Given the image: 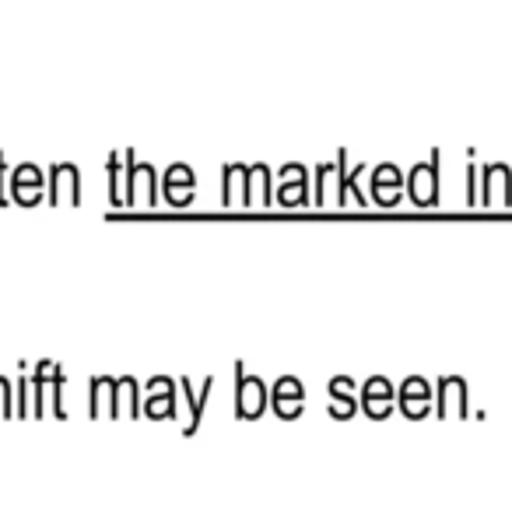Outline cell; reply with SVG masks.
<instances>
[{
	"mask_svg": "<svg viewBox=\"0 0 512 505\" xmlns=\"http://www.w3.org/2000/svg\"><path fill=\"white\" fill-rule=\"evenodd\" d=\"M53 207L57 204H81V169L74 162H60L50 169V193H46Z\"/></svg>",
	"mask_w": 512,
	"mask_h": 505,
	"instance_id": "5",
	"label": "cell"
},
{
	"mask_svg": "<svg viewBox=\"0 0 512 505\" xmlns=\"http://www.w3.org/2000/svg\"><path fill=\"white\" fill-rule=\"evenodd\" d=\"M271 204H274L271 165H264V162L249 165V207H271Z\"/></svg>",
	"mask_w": 512,
	"mask_h": 505,
	"instance_id": "11",
	"label": "cell"
},
{
	"mask_svg": "<svg viewBox=\"0 0 512 505\" xmlns=\"http://www.w3.org/2000/svg\"><path fill=\"white\" fill-rule=\"evenodd\" d=\"M15 418H32V376L22 372L15 383Z\"/></svg>",
	"mask_w": 512,
	"mask_h": 505,
	"instance_id": "14",
	"label": "cell"
},
{
	"mask_svg": "<svg viewBox=\"0 0 512 505\" xmlns=\"http://www.w3.org/2000/svg\"><path fill=\"white\" fill-rule=\"evenodd\" d=\"M271 407L281 421H295L306 407V386H302L299 376H281L278 383L271 386Z\"/></svg>",
	"mask_w": 512,
	"mask_h": 505,
	"instance_id": "4",
	"label": "cell"
},
{
	"mask_svg": "<svg viewBox=\"0 0 512 505\" xmlns=\"http://www.w3.org/2000/svg\"><path fill=\"white\" fill-rule=\"evenodd\" d=\"M179 390H183L186 407H190V421H186L183 435H193V432L200 428V421H204L207 400H211V390H214V376H207L204 383H200V390H197V393H193V383H190V379H179Z\"/></svg>",
	"mask_w": 512,
	"mask_h": 505,
	"instance_id": "10",
	"label": "cell"
},
{
	"mask_svg": "<svg viewBox=\"0 0 512 505\" xmlns=\"http://www.w3.org/2000/svg\"><path fill=\"white\" fill-rule=\"evenodd\" d=\"M134 165L137 155L134 151H113L106 162L109 172V204L113 207H130V183H134Z\"/></svg>",
	"mask_w": 512,
	"mask_h": 505,
	"instance_id": "3",
	"label": "cell"
},
{
	"mask_svg": "<svg viewBox=\"0 0 512 505\" xmlns=\"http://www.w3.org/2000/svg\"><path fill=\"white\" fill-rule=\"evenodd\" d=\"M141 418L144 414V386H137L134 376L113 379V400H109V418Z\"/></svg>",
	"mask_w": 512,
	"mask_h": 505,
	"instance_id": "6",
	"label": "cell"
},
{
	"mask_svg": "<svg viewBox=\"0 0 512 505\" xmlns=\"http://www.w3.org/2000/svg\"><path fill=\"white\" fill-rule=\"evenodd\" d=\"M11 200L22 207H32L39 204V200H46L43 193V169L32 162H22L15 169V176H11Z\"/></svg>",
	"mask_w": 512,
	"mask_h": 505,
	"instance_id": "7",
	"label": "cell"
},
{
	"mask_svg": "<svg viewBox=\"0 0 512 505\" xmlns=\"http://www.w3.org/2000/svg\"><path fill=\"white\" fill-rule=\"evenodd\" d=\"M162 186H197V176H193L190 165L176 162V165H169V169H165Z\"/></svg>",
	"mask_w": 512,
	"mask_h": 505,
	"instance_id": "16",
	"label": "cell"
},
{
	"mask_svg": "<svg viewBox=\"0 0 512 505\" xmlns=\"http://www.w3.org/2000/svg\"><path fill=\"white\" fill-rule=\"evenodd\" d=\"M162 193L172 207H186V204H193V197H197V186H162Z\"/></svg>",
	"mask_w": 512,
	"mask_h": 505,
	"instance_id": "17",
	"label": "cell"
},
{
	"mask_svg": "<svg viewBox=\"0 0 512 505\" xmlns=\"http://www.w3.org/2000/svg\"><path fill=\"white\" fill-rule=\"evenodd\" d=\"M50 411H53V418L57 421H64L67 418V411H64V369H53V376H50Z\"/></svg>",
	"mask_w": 512,
	"mask_h": 505,
	"instance_id": "15",
	"label": "cell"
},
{
	"mask_svg": "<svg viewBox=\"0 0 512 505\" xmlns=\"http://www.w3.org/2000/svg\"><path fill=\"white\" fill-rule=\"evenodd\" d=\"M271 407V390L260 376H246V362H235V418L256 421Z\"/></svg>",
	"mask_w": 512,
	"mask_h": 505,
	"instance_id": "1",
	"label": "cell"
},
{
	"mask_svg": "<svg viewBox=\"0 0 512 505\" xmlns=\"http://www.w3.org/2000/svg\"><path fill=\"white\" fill-rule=\"evenodd\" d=\"M158 172L155 165L137 162L134 183H130V207H158Z\"/></svg>",
	"mask_w": 512,
	"mask_h": 505,
	"instance_id": "9",
	"label": "cell"
},
{
	"mask_svg": "<svg viewBox=\"0 0 512 505\" xmlns=\"http://www.w3.org/2000/svg\"><path fill=\"white\" fill-rule=\"evenodd\" d=\"M4 204H11V197H8V162L0 155V207Z\"/></svg>",
	"mask_w": 512,
	"mask_h": 505,
	"instance_id": "22",
	"label": "cell"
},
{
	"mask_svg": "<svg viewBox=\"0 0 512 505\" xmlns=\"http://www.w3.org/2000/svg\"><path fill=\"white\" fill-rule=\"evenodd\" d=\"M309 193H313V186H309V172L306 176L285 179V183H278V204L281 207H309L313 204Z\"/></svg>",
	"mask_w": 512,
	"mask_h": 505,
	"instance_id": "12",
	"label": "cell"
},
{
	"mask_svg": "<svg viewBox=\"0 0 512 505\" xmlns=\"http://www.w3.org/2000/svg\"><path fill=\"white\" fill-rule=\"evenodd\" d=\"M355 383H351L348 376H337V379H330V397H355Z\"/></svg>",
	"mask_w": 512,
	"mask_h": 505,
	"instance_id": "21",
	"label": "cell"
},
{
	"mask_svg": "<svg viewBox=\"0 0 512 505\" xmlns=\"http://www.w3.org/2000/svg\"><path fill=\"white\" fill-rule=\"evenodd\" d=\"M428 193H432V176L425 169L414 172V200H428Z\"/></svg>",
	"mask_w": 512,
	"mask_h": 505,
	"instance_id": "20",
	"label": "cell"
},
{
	"mask_svg": "<svg viewBox=\"0 0 512 505\" xmlns=\"http://www.w3.org/2000/svg\"><path fill=\"white\" fill-rule=\"evenodd\" d=\"M0 418H15V386L0 376Z\"/></svg>",
	"mask_w": 512,
	"mask_h": 505,
	"instance_id": "18",
	"label": "cell"
},
{
	"mask_svg": "<svg viewBox=\"0 0 512 505\" xmlns=\"http://www.w3.org/2000/svg\"><path fill=\"white\" fill-rule=\"evenodd\" d=\"M109 400H113V379L92 376V383H88V418H106Z\"/></svg>",
	"mask_w": 512,
	"mask_h": 505,
	"instance_id": "13",
	"label": "cell"
},
{
	"mask_svg": "<svg viewBox=\"0 0 512 505\" xmlns=\"http://www.w3.org/2000/svg\"><path fill=\"white\" fill-rule=\"evenodd\" d=\"M179 379L172 376H151L144 383V418L151 421H176L179 418Z\"/></svg>",
	"mask_w": 512,
	"mask_h": 505,
	"instance_id": "2",
	"label": "cell"
},
{
	"mask_svg": "<svg viewBox=\"0 0 512 505\" xmlns=\"http://www.w3.org/2000/svg\"><path fill=\"white\" fill-rule=\"evenodd\" d=\"M221 204L225 207H249V165L232 162L221 172Z\"/></svg>",
	"mask_w": 512,
	"mask_h": 505,
	"instance_id": "8",
	"label": "cell"
},
{
	"mask_svg": "<svg viewBox=\"0 0 512 505\" xmlns=\"http://www.w3.org/2000/svg\"><path fill=\"white\" fill-rule=\"evenodd\" d=\"M355 414V397H330V418L344 421Z\"/></svg>",
	"mask_w": 512,
	"mask_h": 505,
	"instance_id": "19",
	"label": "cell"
}]
</instances>
